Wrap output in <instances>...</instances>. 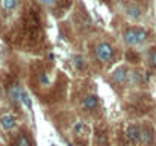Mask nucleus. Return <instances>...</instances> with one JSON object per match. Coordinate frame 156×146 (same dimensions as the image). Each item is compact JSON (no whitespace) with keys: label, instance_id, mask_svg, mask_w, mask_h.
Segmentation results:
<instances>
[{"label":"nucleus","instance_id":"f257e3e1","mask_svg":"<svg viewBox=\"0 0 156 146\" xmlns=\"http://www.w3.org/2000/svg\"><path fill=\"white\" fill-rule=\"evenodd\" d=\"M153 108V100L149 95H138V96H133V99L127 103L126 110L129 114L132 116H143V114H147L150 110Z\"/></svg>","mask_w":156,"mask_h":146},{"label":"nucleus","instance_id":"f03ea898","mask_svg":"<svg viewBox=\"0 0 156 146\" xmlns=\"http://www.w3.org/2000/svg\"><path fill=\"white\" fill-rule=\"evenodd\" d=\"M149 40V31L140 26H130L123 31V41L127 46H140Z\"/></svg>","mask_w":156,"mask_h":146},{"label":"nucleus","instance_id":"7ed1b4c3","mask_svg":"<svg viewBox=\"0 0 156 146\" xmlns=\"http://www.w3.org/2000/svg\"><path fill=\"white\" fill-rule=\"evenodd\" d=\"M30 73H32V84L40 85L46 90H50V79L47 75V70L41 61H35L30 66ZM34 85V87H35Z\"/></svg>","mask_w":156,"mask_h":146},{"label":"nucleus","instance_id":"20e7f679","mask_svg":"<svg viewBox=\"0 0 156 146\" xmlns=\"http://www.w3.org/2000/svg\"><path fill=\"white\" fill-rule=\"evenodd\" d=\"M96 58L105 64H111L115 61V47L109 41H99L94 47Z\"/></svg>","mask_w":156,"mask_h":146},{"label":"nucleus","instance_id":"39448f33","mask_svg":"<svg viewBox=\"0 0 156 146\" xmlns=\"http://www.w3.org/2000/svg\"><path fill=\"white\" fill-rule=\"evenodd\" d=\"M71 131L76 137V142H88V137L91 134V128L88 123H85L83 120H74Z\"/></svg>","mask_w":156,"mask_h":146},{"label":"nucleus","instance_id":"423d86ee","mask_svg":"<svg viewBox=\"0 0 156 146\" xmlns=\"http://www.w3.org/2000/svg\"><path fill=\"white\" fill-rule=\"evenodd\" d=\"M129 72H130V70H129L127 67H124V66L117 67V69L112 72V76H111L112 84H114L117 88L124 87V85L127 84V81H129Z\"/></svg>","mask_w":156,"mask_h":146},{"label":"nucleus","instance_id":"0eeeda50","mask_svg":"<svg viewBox=\"0 0 156 146\" xmlns=\"http://www.w3.org/2000/svg\"><path fill=\"white\" fill-rule=\"evenodd\" d=\"M17 117L14 114H9V113H5L0 116V129L2 131H6V133H11L17 128Z\"/></svg>","mask_w":156,"mask_h":146},{"label":"nucleus","instance_id":"6e6552de","mask_svg":"<svg viewBox=\"0 0 156 146\" xmlns=\"http://www.w3.org/2000/svg\"><path fill=\"white\" fill-rule=\"evenodd\" d=\"M74 21H76L77 28H79L80 31H83V32L90 31V28H91V18H90L88 12H87L83 8H82L80 12H76V14H74Z\"/></svg>","mask_w":156,"mask_h":146},{"label":"nucleus","instance_id":"1a4fd4ad","mask_svg":"<svg viewBox=\"0 0 156 146\" xmlns=\"http://www.w3.org/2000/svg\"><path fill=\"white\" fill-rule=\"evenodd\" d=\"M99 107H100V99H99L97 95L88 93V95L83 96V99H82V108H83L85 111L93 113V111H96Z\"/></svg>","mask_w":156,"mask_h":146},{"label":"nucleus","instance_id":"9d476101","mask_svg":"<svg viewBox=\"0 0 156 146\" xmlns=\"http://www.w3.org/2000/svg\"><path fill=\"white\" fill-rule=\"evenodd\" d=\"M124 133H126V136H127V139L132 145H138L141 142V126H138L136 123L127 125Z\"/></svg>","mask_w":156,"mask_h":146},{"label":"nucleus","instance_id":"9b49d317","mask_svg":"<svg viewBox=\"0 0 156 146\" xmlns=\"http://www.w3.org/2000/svg\"><path fill=\"white\" fill-rule=\"evenodd\" d=\"M94 145L96 146H109V134L105 126H97L94 131Z\"/></svg>","mask_w":156,"mask_h":146},{"label":"nucleus","instance_id":"f8f14e48","mask_svg":"<svg viewBox=\"0 0 156 146\" xmlns=\"http://www.w3.org/2000/svg\"><path fill=\"white\" fill-rule=\"evenodd\" d=\"M141 146H153L155 143V133L150 125H143L141 126Z\"/></svg>","mask_w":156,"mask_h":146},{"label":"nucleus","instance_id":"ddd939ff","mask_svg":"<svg viewBox=\"0 0 156 146\" xmlns=\"http://www.w3.org/2000/svg\"><path fill=\"white\" fill-rule=\"evenodd\" d=\"M14 146H34L29 133H26V131H20V133L17 134L15 140H14Z\"/></svg>","mask_w":156,"mask_h":146},{"label":"nucleus","instance_id":"4468645a","mask_svg":"<svg viewBox=\"0 0 156 146\" xmlns=\"http://www.w3.org/2000/svg\"><path fill=\"white\" fill-rule=\"evenodd\" d=\"M144 76H143V73L140 72V70H130L129 72V81H127V84L129 85H143L144 84Z\"/></svg>","mask_w":156,"mask_h":146},{"label":"nucleus","instance_id":"2eb2a0df","mask_svg":"<svg viewBox=\"0 0 156 146\" xmlns=\"http://www.w3.org/2000/svg\"><path fill=\"white\" fill-rule=\"evenodd\" d=\"M126 15L129 18H132V20H138V18H141L143 11H141V8L136 3H130V5L126 6Z\"/></svg>","mask_w":156,"mask_h":146},{"label":"nucleus","instance_id":"dca6fc26","mask_svg":"<svg viewBox=\"0 0 156 146\" xmlns=\"http://www.w3.org/2000/svg\"><path fill=\"white\" fill-rule=\"evenodd\" d=\"M20 0H0V6L5 12H12L18 8Z\"/></svg>","mask_w":156,"mask_h":146},{"label":"nucleus","instance_id":"f3484780","mask_svg":"<svg viewBox=\"0 0 156 146\" xmlns=\"http://www.w3.org/2000/svg\"><path fill=\"white\" fill-rule=\"evenodd\" d=\"M73 64H74L76 70L82 72V70L85 69V66H87V61H85V58H83L82 55H74V58H73Z\"/></svg>","mask_w":156,"mask_h":146},{"label":"nucleus","instance_id":"a211bd4d","mask_svg":"<svg viewBox=\"0 0 156 146\" xmlns=\"http://www.w3.org/2000/svg\"><path fill=\"white\" fill-rule=\"evenodd\" d=\"M126 59H127L129 62L135 64V62H140V55H138L136 52H133V50H127V52H126Z\"/></svg>","mask_w":156,"mask_h":146},{"label":"nucleus","instance_id":"6ab92c4d","mask_svg":"<svg viewBox=\"0 0 156 146\" xmlns=\"http://www.w3.org/2000/svg\"><path fill=\"white\" fill-rule=\"evenodd\" d=\"M21 102L24 103V107H27V110H32V100H30L29 95H27L24 90L21 92Z\"/></svg>","mask_w":156,"mask_h":146},{"label":"nucleus","instance_id":"aec40b11","mask_svg":"<svg viewBox=\"0 0 156 146\" xmlns=\"http://www.w3.org/2000/svg\"><path fill=\"white\" fill-rule=\"evenodd\" d=\"M149 61H150V66L156 69V49L150 50V55H149Z\"/></svg>","mask_w":156,"mask_h":146},{"label":"nucleus","instance_id":"412c9836","mask_svg":"<svg viewBox=\"0 0 156 146\" xmlns=\"http://www.w3.org/2000/svg\"><path fill=\"white\" fill-rule=\"evenodd\" d=\"M41 2H44V3H47V5H52V3H56L58 0H41Z\"/></svg>","mask_w":156,"mask_h":146},{"label":"nucleus","instance_id":"4be33fe9","mask_svg":"<svg viewBox=\"0 0 156 146\" xmlns=\"http://www.w3.org/2000/svg\"><path fill=\"white\" fill-rule=\"evenodd\" d=\"M52 146H55V145H52Z\"/></svg>","mask_w":156,"mask_h":146}]
</instances>
